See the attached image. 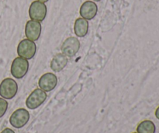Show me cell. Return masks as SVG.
I'll list each match as a JSON object with an SVG mask.
<instances>
[{
    "instance_id": "cell-3",
    "label": "cell",
    "mask_w": 159,
    "mask_h": 133,
    "mask_svg": "<svg viewBox=\"0 0 159 133\" xmlns=\"http://www.w3.org/2000/svg\"><path fill=\"white\" fill-rule=\"evenodd\" d=\"M29 70L28 60L21 57H17L11 65L10 72L12 76L16 79H22L24 77Z\"/></svg>"
},
{
    "instance_id": "cell-7",
    "label": "cell",
    "mask_w": 159,
    "mask_h": 133,
    "mask_svg": "<svg viewBox=\"0 0 159 133\" xmlns=\"http://www.w3.org/2000/svg\"><path fill=\"white\" fill-rule=\"evenodd\" d=\"M80 48V42L77 37H68L61 45L62 54L67 57H73L75 55Z\"/></svg>"
},
{
    "instance_id": "cell-14",
    "label": "cell",
    "mask_w": 159,
    "mask_h": 133,
    "mask_svg": "<svg viewBox=\"0 0 159 133\" xmlns=\"http://www.w3.org/2000/svg\"><path fill=\"white\" fill-rule=\"evenodd\" d=\"M8 109V102L6 99L0 97V118L6 114Z\"/></svg>"
},
{
    "instance_id": "cell-18",
    "label": "cell",
    "mask_w": 159,
    "mask_h": 133,
    "mask_svg": "<svg viewBox=\"0 0 159 133\" xmlns=\"http://www.w3.org/2000/svg\"><path fill=\"white\" fill-rule=\"evenodd\" d=\"M93 1H95V2H99V1H101V0H93Z\"/></svg>"
},
{
    "instance_id": "cell-9",
    "label": "cell",
    "mask_w": 159,
    "mask_h": 133,
    "mask_svg": "<svg viewBox=\"0 0 159 133\" xmlns=\"http://www.w3.org/2000/svg\"><path fill=\"white\" fill-rule=\"evenodd\" d=\"M57 84V78L54 73H48L43 74L38 81V85L45 92H51Z\"/></svg>"
},
{
    "instance_id": "cell-5",
    "label": "cell",
    "mask_w": 159,
    "mask_h": 133,
    "mask_svg": "<svg viewBox=\"0 0 159 133\" xmlns=\"http://www.w3.org/2000/svg\"><path fill=\"white\" fill-rule=\"evenodd\" d=\"M47 6L44 3L39 1H34L30 4L29 8L30 18L32 20L42 22L47 16Z\"/></svg>"
},
{
    "instance_id": "cell-6",
    "label": "cell",
    "mask_w": 159,
    "mask_h": 133,
    "mask_svg": "<svg viewBox=\"0 0 159 133\" xmlns=\"http://www.w3.org/2000/svg\"><path fill=\"white\" fill-rule=\"evenodd\" d=\"M47 97H48V95H47L46 92L43 91L40 88L36 89L26 98V107L31 110L37 108L46 101Z\"/></svg>"
},
{
    "instance_id": "cell-8",
    "label": "cell",
    "mask_w": 159,
    "mask_h": 133,
    "mask_svg": "<svg viewBox=\"0 0 159 133\" xmlns=\"http://www.w3.org/2000/svg\"><path fill=\"white\" fill-rule=\"evenodd\" d=\"M42 31L41 23L36 20H29L25 26V34L26 38L32 41H37L40 37Z\"/></svg>"
},
{
    "instance_id": "cell-13",
    "label": "cell",
    "mask_w": 159,
    "mask_h": 133,
    "mask_svg": "<svg viewBox=\"0 0 159 133\" xmlns=\"http://www.w3.org/2000/svg\"><path fill=\"white\" fill-rule=\"evenodd\" d=\"M156 127L153 121L150 120H144L141 121L137 127L138 133H155Z\"/></svg>"
},
{
    "instance_id": "cell-1",
    "label": "cell",
    "mask_w": 159,
    "mask_h": 133,
    "mask_svg": "<svg viewBox=\"0 0 159 133\" xmlns=\"http://www.w3.org/2000/svg\"><path fill=\"white\" fill-rule=\"evenodd\" d=\"M37 45L34 41L29 39H23L17 46V55L19 57L23 58L26 60L32 59L36 55Z\"/></svg>"
},
{
    "instance_id": "cell-16",
    "label": "cell",
    "mask_w": 159,
    "mask_h": 133,
    "mask_svg": "<svg viewBox=\"0 0 159 133\" xmlns=\"http://www.w3.org/2000/svg\"><path fill=\"white\" fill-rule=\"evenodd\" d=\"M155 117L159 120V106L158 108L156 109V111H155Z\"/></svg>"
},
{
    "instance_id": "cell-15",
    "label": "cell",
    "mask_w": 159,
    "mask_h": 133,
    "mask_svg": "<svg viewBox=\"0 0 159 133\" xmlns=\"http://www.w3.org/2000/svg\"><path fill=\"white\" fill-rule=\"evenodd\" d=\"M1 133H15L13 130H12L11 129H9V128H6V129H5L4 130L2 131Z\"/></svg>"
},
{
    "instance_id": "cell-10",
    "label": "cell",
    "mask_w": 159,
    "mask_h": 133,
    "mask_svg": "<svg viewBox=\"0 0 159 133\" xmlns=\"http://www.w3.org/2000/svg\"><path fill=\"white\" fill-rule=\"evenodd\" d=\"M98 12V6L94 2L86 1L81 6L79 13L82 18L86 20H91Z\"/></svg>"
},
{
    "instance_id": "cell-17",
    "label": "cell",
    "mask_w": 159,
    "mask_h": 133,
    "mask_svg": "<svg viewBox=\"0 0 159 133\" xmlns=\"http://www.w3.org/2000/svg\"><path fill=\"white\" fill-rule=\"evenodd\" d=\"M37 1L41 2H43V3H45V2H48V0H37Z\"/></svg>"
},
{
    "instance_id": "cell-4",
    "label": "cell",
    "mask_w": 159,
    "mask_h": 133,
    "mask_svg": "<svg viewBox=\"0 0 159 133\" xmlns=\"http://www.w3.org/2000/svg\"><path fill=\"white\" fill-rule=\"evenodd\" d=\"M30 118V115L27 110L24 108H19L12 114L9 118V123L16 129H21L27 124Z\"/></svg>"
},
{
    "instance_id": "cell-12",
    "label": "cell",
    "mask_w": 159,
    "mask_h": 133,
    "mask_svg": "<svg viewBox=\"0 0 159 133\" xmlns=\"http://www.w3.org/2000/svg\"><path fill=\"white\" fill-rule=\"evenodd\" d=\"M75 34L79 37H84L89 31L88 20L83 18H78L75 22L74 25Z\"/></svg>"
},
{
    "instance_id": "cell-11",
    "label": "cell",
    "mask_w": 159,
    "mask_h": 133,
    "mask_svg": "<svg viewBox=\"0 0 159 133\" xmlns=\"http://www.w3.org/2000/svg\"><path fill=\"white\" fill-rule=\"evenodd\" d=\"M68 64V58L62 53L57 54L51 62V69L53 71L58 73L63 70Z\"/></svg>"
},
{
    "instance_id": "cell-19",
    "label": "cell",
    "mask_w": 159,
    "mask_h": 133,
    "mask_svg": "<svg viewBox=\"0 0 159 133\" xmlns=\"http://www.w3.org/2000/svg\"><path fill=\"white\" fill-rule=\"evenodd\" d=\"M134 133H138V132H134Z\"/></svg>"
},
{
    "instance_id": "cell-2",
    "label": "cell",
    "mask_w": 159,
    "mask_h": 133,
    "mask_svg": "<svg viewBox=\"0 0 159 133\" xmlns=\"http://www.w3.org/2000/svg\"><path fill=\"white\" fill-rule=\"evenodd\" d=\"M18 85L14 79L6 78L0 83V96L6 100H11L16 95Z\"/></svg>"
}]
</instances>
